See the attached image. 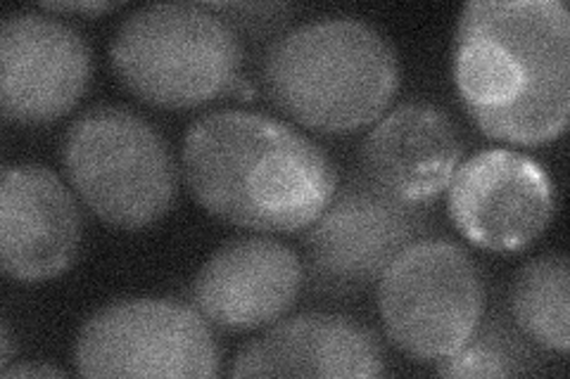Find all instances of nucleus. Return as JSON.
Here are the masks:
<instances>
[{
	"label": "nucleus",
	"instance_id": "f257e3e1",
	"mask_svg": "<svg viewBox=\"0 0 570 379\" xmlns=\"http://www.w3.org/2000/svg\"><path fill=\"white\" fill-rule=\"evenodd\" d=\"M454 86L480 131L542 146L570 114V14L561 0H473L454 36Z\"/></svg>",
	"mask_w": 570,
	"mask_h": 379
},
{
	"label": "nucleus",
	"instance_id": "f03ea898",
	"mask_svg": "<svg viewBox=\"0 0 570 379\" xmlns=\"http://www.w3.org/2000/svg\"><path fill=\"white\" fill-rule=\"evenodd\" d=\"M186 186L214 219L253 232H297L328 207L337 171L328 152L276 117L217 110L184 138Z\"/></svg>",
	"mask_w": 570,
	"mask_h": 379
},
{
	"label": "nucleus",
	"instance_id": "7ed1b4c3",
	"mask_svg": "<svg viewBox=\"0 0 570 379\" xmlns=\"http://www.w3.org/2000/svg\"><path fill=\"white\" fill-rule=\"evenodd\" d=\"M262 83L295 123L347 133L385 114L400 88V58L373 24L321 17L278 36L266 50Z\"/></svg>",
	"mask_w": 570,
	"mask_h": 379
},
{
	"label": "nucleus",
	"instance_id": "20e7f679",
	"mask_svg": "<svg viewBox=\"0 0 570 379\" xmlns=\"http://www.w3.org/2000/svg\"><path fill=\"white\" fill-rule=\"evenodd\" d=\"M110 58L121 86L163 110L214 102L243 81L240 36L207 3L134 10L115 33Z\"/></svg>",
	"mask_w": 570,
	"mask_h": 379
},
{
	"label": "nucleus",
	"instance_id": "39448f33",
	"mask_svg": "<svg viewBox=\"0 0 570 379\" xmlns=\"http://www.w3.org/2000/svg\"><path fill=\"white\" fill-rule=\"evenodd\" d=\"M62 164L81 202L112 228H148L176 202L178 167L165 136L124 104L88 107L71 121Z\"/></svg>",
	"mask_w": 570,
	"mask_h": 379
},
{
	"label": "nucleus",
	"instance_id": "423d86ee",
	"mask_svg": "<svg viewBox=\"0 0 570 379\" xmlns=\"http://www.w3.org/2000/svg\"><path fill=\"white\" fill-rule=\"evenodd\" d=\"M376 299L392 345L421 363H440L483 322L485 278L461 245L421 238L387 266Z\"/></svg>",
	"mask_w": 570,
	"mask_h": 379
},
{
	"label": "nucleus",
	"instance_id": "0eeeda50",
	"mask_svg": "<svg viewBox=\"0 0 570 379\" xmlns=\"http://www.w3.org/2000/svg\"><path fill=\"white\" fill-rule=\"evenodd\" d=\"M428 230V205L402 202L364 176L350 178L307 226L305 273L312 290L333 299L368 290Z\"/></svg>",
	"mask_w": 570,
	"mask_h": 379
},
{
	"label": "nucleus",
	"instance_id": "6e6552de",
	"mask_svg": "<svg viewBox=\"0 0 570 379\" xmlns=\"http://www.w3.org/2000/svg\"><path fill=\"white\" fill-rule=\"evenodd\" d=\"M83 377H217L212 325L184 301L119 299L88 318L75 341Z\"/></svg>",
	"mask_w": 570,
	"mask_h": 379
},
{
	"label": "nucleus",
	"instance_id": "1a4fd4ad",
	"mask_svg": "<svg viewBox=\"0 0 570 379\" xmlns=\"http://www.w3.org/2000/svg\"><path fill=\"white\" fill-rule=\"evenodd\" d=\"M554 180L532 157L509 148H488L461 161L448 186L456 230L499 255L530 247L554 219Z\"/></svg>",
	"mask_w": 570,
	"mask_h": 379
},
{
	"label": "nucleus",
	"instance_id": "9d476101",
	"mask_svg": "<svg viewBox=\"0 0 570 379\" xmlns=\"http://www.w3.org/2000/svg\"><path fill=\"white\" fill-rule=\"evenodd\" d=\"M91 81L83 36L48 12H12L0 27V107L12 123L65 117Z\"/></svg>",
	"mask_w": 570,
	"mask_h": 379
},
{
	"label": "nucleus",
	"instance_id": "9b49d317",
	"mask_svg": "<svg viewBox=\"0 0 570 379\" xmlns=\"http://www.w3.org/2000/svg\"><path fill=\"white\" fill-rule=\"evenodd\" d=\"M305 282L297 251L269 235L224 242L193 280V303L212 328L255 332L288 313Z\"/></svg>",
	"mask_w": 570,
	"mask_h": 379
},
{
	"label": "nucleus",
	"instance_id": "f8f14e48",
	"mask_svg": "<svg viewBox=\"0 0 570 379\" xmlns=\"http://www.w3.org/2000/svg\"><path fill=\"white\" fill-rule=\"evenodd\" d=\"M81 211L48 167L8 164L0 178V266L17 282H46L77 261Z\"/></svg>",
	"mask_w": 570,
	"mask_h": 379
},
{
	"label": "nucleus",
	"instance_id": "ddd939ff",
	"mask_svg": "<svg viewBox=\"0 0 570 379\" xmlns=\"http://www.w3.org/2000/svg\"><path fill=\"white\" fill-rule=\"evenodd\" d=\"M387 358L366 325L341 313L274 322L234 358V377H381Z\"/></svg>",
	"mask_w": 570,
	"mask_h": 379
},
{
	"label": "nucleus",
	"instance_id": "4468645a",
	"mask_svg": "<svg viewBox=\"0 0 570 379\" xmlns=\"http://www.w3.org/2000/svg\"><path fill=\"white\" fill-rule=\"evenodd\" d=\"M461 154L459 129L442 107L404 102L364 138L362 176L402 202L428 205L448 190Z\"/></svg>",
	"mask_w": 570,
	"mask_h": 379
},
{
	"label": "nucleus",
	"instance_id": "2eb2a0df",
	"mask_svg": "<svg viewBox=\"0 0 570 379\" xmlns=\"http://www.w3.org/2000/svg\"><path fill=\"white\" fill-rule=\"evenodd\" d=\"M570 263L561 251L530 259L515 273L509 309L532 347L566 353L570 347Z\"/></svg>",
	"mask_w": 570,
	"mask_h": 379
},
{
	"label": "nucleus",
	"instance_id": "dca6fc26",
	"mask_svg": "<svg viewBox=\"0 0 570 379\" xmlns=\"http://www.w3.org/2000/svg\"><path fill=\"white\" fill-rule=\"evenodd\" d=\"M540 372V358L532 345L502 320L480 322L459 351L438 363L444 377H513Z\"/></svg>",
	"mask_w": 570,
	"mask_h": 379
},
{
	"label": "nucleus",
	"instance_id": "f3484780",
	"mask_svg": "<svg viewBox=\"0 0 570 379\" xmlns=\"http://www.w3.org/2000/svg\"><path fill=\"white\" fill-rule=\"evenodd\" d=\"M207 6L214 12H219L236 31L243 29L249 33L272 31V27L288 22V14H291V6H278V3H207Z\"/></svg>",
	"mask_w": 570,
	"mask_h": 379
},
{
	"label": "nucleus",
	"instance_id": "a211bd4d",
	"mask_svg": "<svg viewBox=\"0 0 570 379\" xmlns=\"http://www.w3.org/2000/svg\"><path fill=\"white\" fill-rule=\"evenodd\" d=\"M115 8H119V3H102V0H91V3H43V10L77 12V14H100Z\"/></svg>",
	"mask_w": 570,
	"mask_h": 379
},
{
	"label": "nucleus",
	"instance_id": "6ab92c4d",
	"mask_svg": "<svg viewBox=\"0 0 570 379\" xmlns=\"http://www.w3.org/2000/svg\"><path fill=\"white\" fill-rule=\"evenodd\" d=\"M3 377H67L65 370L60 368H52V366H31V363H22V366H14V368H3L0 370Z\"/></svg>",
	"mask_w": 570,
	"mask_h": 379
},
{
	"label": "nucleus",
	"instance_id": "aec40b11",
	"mask_svg": "<svg viewBox=\"0 0 570 379\" xmlns=\"http://www.w3.org/2000/svg\"><path fill=\"white\" fill-rule=\"evenodd\" d=\"M0 347H3V351H0V366L8 368L10 351H12V337H10L8 320H3V335H0ZM3 368H0V370H3Z\"/></svg>",
	"mask_w": 570,
	"mask_h": 379
}]
</instances>
